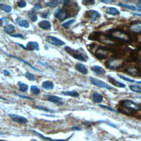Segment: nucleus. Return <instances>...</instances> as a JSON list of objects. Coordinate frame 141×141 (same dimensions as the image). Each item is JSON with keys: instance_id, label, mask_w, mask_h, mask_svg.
Wrapping results in <instances>:
<instances>
[{"instance_id": "44", "label": "nucleus", "mask_w": 141, "mask_h": 141, "mask_svg": "<svg viewBox=\"0 0 141 141\" xmlns=\"http://www.w3.org/2000/svg\"><path fill=\"white\" fill-rule=\"evenodd\" d=\"M83 3L84 5H93L95 3L94 1H83Z\"/></svg>"}, {"instance_id": "22", "label": "nucleus", "mask_w": 141, "mask_h": 141, "mask_svg": "<svg viewBox=\"0 0 141 141\" xmlns=\"http://www.w3.org/2000/svg\"><path fill=\"white\" fill-rule=\"evenodd\" d=\"M16 21H17L18 24L19 26H21V27H23L25 28H28L29 27V24L26 19L21 20L19 18H17V19H16Z\"/></svg>"}, {"instance_id": "6", "label": "nucleus", "mask_w": 141, "mask_h": 141, "mask_svg": "<svg viewBox=\"0 0 141 141\" xmlns=\"http://www.w3.org/2000/svg\"><path fill=\"white\" fill-rule=\"evenodd\" d=\"M90 80L91 83L96 87L105 88V89H112L111 87L110 86H109L106 83L103 81L102 80H100L94 77H90Z\"/></svg>"}, {"instance_id": "12", "label": "nucleus", "mask_w": 141, "mask_h": 141, "mask_svg": "<svg viewBox=\"0 0 141 141\" xmlns=\"http://www.w3.org/2000/svg\"><path fill=\"white\" fill-rule=\"evenodd\" d=\"M45 96H47V100L50 102L59 105H62L63 104L62 102V98L59 97V96L50 95H45Z\"/></svg>"}, {"instance_id": "38", "label": "nucleus", "mask_w": 141, "mask_h": 141, "mask_svg": "<svg viewBox=\"0 0 141 141\" xmlns=\"http://www.w3.org/2000/svg\"><path fill=\"white\" fill-rule=\"evenodd\" d=\"M99 106H101L104 109H107L108 110H109L111 112H115V113H116V114H119V112L118 111H117L116 110H115L114 109H112L110 107H109L107 106H106V105H99Z\"/></svg>"}, {"instance_id": "7", "label": "nucleus", "mask_w": 141, "mask_h": 141, "mask_svg": "<svg viewBox=\"0 0 141 141\" xmlns=\"http://www.w3.org/2000/svg\"><path fill=\"white\" fill-rule=\"evenodd\" d=\"M54 15L55 17L62 21H64L70 17L69 13L66 10L61 9H59L55 11Z\"/></svg>"}, {"instance_id": "51", "label": "nucleus", "mask_w": 141, "mask_h": 141, "mask_svg": "<svg viewBox=\"0 0 141 141\" xmlns=\"http://www.w3.org/2000/svg\"><path fill=\"white\" fill-rule=\"evenodd\" d=\"M137 83L138 84H141V81H137Z\"/></svg>"}, {"instance_id": "11", "label": "nucleus", "mask_w": 141, "mask_h": 141, "mask_svg": "<svg viewBox=\"0 0 141 141\" xmlns=\"http://www.w3.org/2000/svg\"><path fill=\"white\" fill-rule=\"evenodd\" d=\"M24 49L29 51H39L40 50L39 45L37 42H29L26 44V46L24 47Z\"/></svg>"}, {"instance_id": "9", "label": "nucleus", "mask_w": 141, "mask_h": 141, "mask_svg": "<svg viewBox=\"0 0 141 141\" xmlns=\"http://www.w3.org/2000/svg\"><path fill=\"white\" fill-rule=\"evenodd\" d=\"M9 116L10 117L11 119L13 121L18 123L24 124V123H28V119L22 116H20V115L14 114H9Z\"/></svg>"}, {"instance_id": "45", "label": "nucleus", "mask_w": 141, "mask_h": 141, "mask_svg": "<svg viewBox=\"0 0 141 141\" xmlns=\"http://www.w3.org/2000/svg\"><path fill=\"white\" fill-rule=\"evenodd\" d=\"M15 94L17 95V96H19V97H21L22 98H24V99H29V100H33V99L31 98L30 97H29V96H24V95H20V94H18L17 93H15Z\"/></svg>"}, {"instance_id": "17", "label": "nucleus", "mask_w": 141, "mask_h": 141, "mask_svg": "<svg viewBox=\"0 0 141 141\" xmlns=\"http://www.w3.org/2000/svg\"><path fill=\"white\" fill-rule=\"evenodd\" d=\"M89 16L92 21L95 22L98 18L101 17V14L98 11L95 10H90L89 11Z\"/></svg>"}, {"instance_id": "27", "label": "nucleus", "mask_w": 141, "mask_h": 141, "mask_svg": "<svg viewBox=\"0 0 141 141\" xmlns=\"http://www.w3.org/2000/svg\"><path fill=\"white\" fill-rule=\"evenodd\" d=\"M18 85L19 86V90L22 92H26V91L28 90V86L27 84H25L24 83L21 82V81H19L18 82Z\"/></svg>"}, {"instance_id": "30", "label": "nucleus", "mask_w": 141, "mask_h": 141, "mask_svg": "<svg viewBox=\"0 0 141 141\" xmlns=\"http://www.w3.org/2000/svg\"><path fill=\"white\" fill-rule=\"evenodd\" d=\"M75 21H76V20L74 19H70V20H69V21L63 23L62 24V26L63 28H66V29H68V28H70V27L72 24L75 22Z\"/></svg>"}, {"instance_id": "25", "label": "nucleus", "mask_w": 141, "mask_h": 141, "mask_svg": "<svg viewBox=\"0 0 141 141\" xmlns=\"http://www.w3.org/2000/svg\"><path fill=\"white\" fill-rule=\"evenodd\" d=\"M0 10L5 11L6 13H10L12 11V7L10 5H7L6 4L0 3Z\"/></svg>"}, {"instance_id": "21", "label": "nucleus", "mask_w": 141, "mask_h": 141, "mask_svg": "<svg viewBox=\"0 0 141 141\" xmlns=\"http://www.w3.org/2000/svg\"><path fill=\"white\" fill-rule=\"evenodd\" d=\"M92 96L93 100L94 102H95V103H100L103 102V96L100 94L98 93H94Z\"/></svg>"}, {"instance_id": "16", "label": "nucleus", "mask_w": 141, "mask_h": 141, "mask_svg": "<svg viewBox=\"0 0 141 141\" xmlns=\"http://www.w3.org/2000/svg\"><path fill=\"white\" fill-rule=\"evenodd\" d=\"M92 71L97 74L103 75L106 73V71L103 67L99 66H94L91 68Z\"/></svg>"}, {"instance_id": "15", "label": "nucleus", "mask_w": 141, "mask_h": 141, "mask_svg": "<svg viewBox=\"0 0 141 141\" xmlns=\"http://www.w3.org/2000/svg\"><path fill=\"white\" fill-rule=\"evenodd\" d=\"M76 70H77L80 73L83 74H87L88 73V68L86 67V66L84 64L82 63H78L76 64Z\"/></svg>"}, {"instance_id": "1", "label": "nucleus", "mask_w": 141, "mask_h": 141, "mask_svg": "<svg viewBox=\"0 0 141 141\" xmlns=\"http://www.w3.org/2000/svg\"><path fill=\"white\" fill-rule=\"evenodd\" d=\"M123 64V61L121 59H112L108 60L105 63L106 67L112 70L119 69L122 67Z\"/></svg>"}, {"instance_id": "31", "label": "nucleus", "mask_w": 141, "mask_h": 141, "mask_svg": "<svg viewBox=\"0 0 141 141\" xmlns=\"http://www.w3.org/2000/svg\"><path fill=\"white\" fill-rule=\"evenodd\" d=\"M30 92L34 95H38L40 93V89L36 86H31L30 87Z\"/></svg>"}, {"instance_id": "10", "label": "nucleus", "mask_w": 141, "mask_h": 141, "mask_svg": "<svg viewBox=\"0 0 141 141\" xmlns=\"http://www.w3.org/2000/svg\"><path fill=\"white\" fill-rule=\"evenodd\" d=\"M129 29L135 33H141V22H135L131 23L129 27Z\"/></svg>"}, {"instance_id": "26", "label": "nucleus", "mask_w": 141, "mask_h": 141, "mask_svg": "<svg viewBox=\"0 0 141 141\" xmlns=\"http://www.w3.org/2000/svg\"><path fill=\"white\" fill-rule=\"evenodd\" d=\"M62 94L66 96H70L72 97H78L79 94L78 92L76 91H66L63 92Z\"/></svg>"}, {"instance_id": "34", "label": "nucleus", "mask_w": 141, "mask_h": 141, "mask_svg": "<svg viewBox=\"0 0 141 141\" xmlns=\"http://www.w3.org/2000/svg\"><path fill=\"white\" fill-rule=\"evenodd\" d=\"M59 3V1H52L48 2L46 3V5L48 7H51V8H55L56 6H57Z\"/></svg>"}, {"instance_id": "29", "label": "nucleus", "mask_w": 141, "mask_h": 141, "mask_svg": "<svg viewBox=\"0 0 141 141\" xmlns=\"http://www.w3.org/2000/svg\"><path fill=\"white\" fill-rule=\"evenodd\" d=\"M28 17L30 18V19L32 22H35L38 21V16L37 15V14H35V12L33 11H30L29 13L28 14Z\"/></svg>"}, {"instance_id": "50", "label": "nucleus", "mask_w": 141, "mask_h": 141, "mask_svg": "<svg viewBox=\"0 0 141 141\" xmlns=\"http://www.w3.org/2000/svg\"><path fill=\"white\" fill-rule=\"evenodd\" d=\"M3 25V21L2 19L0 18V26H2Z\"/></svg>"}, {"instance_id": "41", "label": "nucleus", "mask_w": 141, "mask_h": 141, "mask_svg": "<svg viewBox=\"0 0 141 141\" xmlns=\"http://www.w3.org/2000/svg\"><path fill=\"white\" fill-rule=\"evenodd\" d=\"M100 122L104 123H106V125H109L110 126L113 127V128H116V126L115 125L110 122L109 121H100Z\"/></svg>"}, {"instance_id": "19", "label": "nucleus", "mask_w": 141, "mask_h": 141, "mask_svg": "<svg viewBox=\"0 0 141 141\" xmlns=\"http://www.w3.org/2000/svg\"><path fill=\"white\" fill-rule=\"evenodd\" d=\"M125 71L127 73L132 76H136V75H137L138 73V70H137V68L135 67H128L126 68Z\"/></svg>"}, {"instance_id": "18", "label": "nucleus", "mask_w": 141, "mask_h": 141, "mask_svg": "<svg viewBox=\"0 0 141 141\" xmlns=\"http://www.w3.org/2000/svg\"><path fill=\"white\" fill-rule=\"evenodd\" d=\"M39 26L43 30H49L51 29V24L49 21H43L39 23Z\"/></svg>"}, {"instance_id": "48", "label": "nucleus", "mask_w": 141, "mask_h": 141, "mask_svg": "<svg viewBox=\"0 0 141 141\" xmlns=\"http://www.w3.org/2000/svg\"><path fill=\"white\" fill-rule=\"evenodd\" d=\"M101 2L105 3H110L113 1H111V0H102V1H101Z\"/></svg>"}, {"instance_id": "40", "label": "nucleus", "mask_w": 141, "mask_h": 141, "mask_svg": "<svg viewBox=\"0 0 141 141\" xmlns=\"http://www.w3.org/2000/svg\"><path fill=\"white\" fill-rule=\"evenodd\" d=\"M27 3L24 1H20L17 2V6L19 8H24L27 6Z\"/></svg>"}, {"instance_id": "23", "label": "nucleus", "mask_w": 141, "mask_h": 141, "mask_svg": "<svg viewBox=\"0 0 141 141\" xmlns=\"http://www.w3.org/2000/svg\"><path fill=\"white\" fill-rule=\"evenodd\" d=\"M107 13L109 14L110 15H119L120 12V11L116 9V8L115 7H109L107 10V11H106Z\"/></svg>"}, {"instance_id": "47", "label": "nucleus", "mask_w": 141, "mask_h": 141, "mask_svg": "<svg viewBox=\"0 0 141 141\" xmlns=\"http://www.w3.org/2000/svg\"><path fill=\"white\" fill-rule=\"evenodd\" d=\"M71 130H73V131H80V130H81V129H80L78 127L74 126V127H72V128H71Z\"/></svg>"}, {"instance_id": "13", "label": "nucleus", "mask_w": 141, "mask_h": 141, "mask_svg": "<svg viewBox=\"0 0 141 141\" xmlns=\"http://www.w3.org/2000/svg\"><path fill=\"white\" fill-rule=\"evenodd\" d=\"M31 131L33 132L34 134H35V135H37V136H38L40 138H42L44 139H46V140H49V141H67V140L69 139L70 138H71V137L70 138H66V139H52L50 137H45V136H44L43 135H42V134H40V132H38V131H35V130H32Z\"/></svg>"}, {"instance_id": "28", "label": "nucleus", "mask_w": 141, "mask_h": 141, "mask_svg": "<svg viewBox=\"0 0 141 141\" xmlns=\"http://www.w3.org/2000/svg\"><path fill=\"white\" fill-rule=\"evenodd\" d=\"M6 55H8V56H10V57H14V58H15V59H17V60H20V61H21L23 62L24 63H25L26 64H27V65H28V66H29L30 67H31V68H33V69H34V70H36V71H39V72H43V71H41V70H40L38 69V68H35V67H34V66H32L31 64H30L29 63H28V62H27V61H24V60H22V59H19V58H18V57H15V56H14L10 55H8V54H6Z\"/></svg>"}, {"instance_id": "36", "label": "nucleus", "mask_w": 141, "mask_h": 141, "mask_svg": "<svg viewBox=\"0 0 141 141\" xmlns=\"http://www.w3.org/2000/svg\"><path fill=\"white\" fill-rule=\"evenodd\" d=\"M36 108L38 109H39L40 110L44 111H46V112H55L53 110H50V109H48L46 107L42 106H36Z\"/></svg>"}, {"instance_id": "24", "label": "nucleus", "mask_w": 141, "mask_h": 141, "mask_svg": "<svg viewBox=\"0 0 141 141\" xmlns=\"http://www.w3.org/2000/svg\"><path fill=\"white\" fill-rule=\"evenodd\" d=\"M4 30H5V33L10 35H11V33H12L15 30V27L13 24H9L8 26H6L4 27Z\"/></svg>"}, {"instance_id": "5", "label": "nucleus", "mask_w": 141, "mask_h": 141, "mask_svg": "<svg viewBox=\"0 0 141 141\" xmlns=\"http://www.w3.org/2000/svg\"><path fill=\"white\" fill-rule=\"evenodd\" d=\"M46 41L51 45L57 46H61L65 44L62 40L53 36H47L46 38Z\"/></svg>"}, {"instance_id": "4", "label": "nucleus", "mask_w": 141, "mask_h": 141, "mask_svg": "<svg viewBox=\"0 0 141 141\" xmlns=\"http://www.w3.org/2000/svg\"><path fill=\"white\" fill-rule=\"evenodd\" d=\"M64 50L67 52V53L72 56L74 59H77L78 60L81 61H86L87 60L84 56L82 53L81 52H80L79 50H74L72 48L66 46L64 48Z\"/></svg>"}, {"instance_id": "42", "label": "nucleus", "mask_w": 141, "mask_h": 141, "mask_svg": "<svg viewBox=\"0 0 141 141\" xmlns=\"http://www.w3.org/2000/svg\"><path fill=\"white\" fill-rule=\"evenodd\" d=\"M11 37H12L16 38H21V39H24L23 35L21 34H11L10 35Z\"/></svg>"}, {"instance_id": "39", "label": "nucleus", "mask_w": 141, "mask_h": 141, "mask_svg": "<svg viewBox=\"0 0 141 141\" xmlns=\"http://www.w3.org/2000/svg\"><path fill=\"white\" fill-rule=\"evenodd\" d=\"M43 9V7L42 6V5H41V4L35 3L34 5L33 9V10H32V11H34L35 10H41V9Z\"/></svg>"}, {"instance_id": "33", "label": "nucleus", "mask_w": 141, "mask_h": 141, "mask_svg": "<svg viewBox=\"0 0 141 141\" xmlns=\"http://www.w3.org/2000/svg\"><path fill=\"white\" fill-rule=\"evenodd\" d=\"M119 6H121L122 7H125V8H127L128 9H130L133 11H140V10H139L138 9H137L136 7H135V6H130L128 5H126V4H123V3H119Z\"/></svg>"}, {"instance_id": "46", "label": "nucleus", "mask_w": 141, "mask_h": 141, "mask_svg": "<svg viewBox=\"0 0 141 141\" xmlns=\"http://www.w3.org/2000/svg\"><path fill=\"white\" fill-rule=\"evenodd\" d=\"M3 73L4 75L6 76H9L10 75V72L9 71H7V70H3Z\"/></svg>"}, {"instance_id": "37", "label": "nucleus", "mask_w": 141, "mask_h": 141, "mask_svg": "<svg viewBox=\"0 0 141 141\" xmlns=\"http://www.w3.org/2000/svg\"><path fill=\"white\" fill-rule=\"evenodd\" d=\"M119 77L121 79H123V80H125V81L126 82H131V83H134L135 82V80H133L132 79H130L128 77H125V76H124L123 75H121V74H118Z\"/></svg>"}, {"instance_id": "43", "label": "nucleus", "mask_w": 141, "mask_h": 141, "mask_svg": "<svg viewBox=\"0 0 141 141\" xmlns=\"http://www.w3.org/2000/svg\"><path fill=\"white\" fill-rule=\"evenodd\" d=\"M49 15V11L45 12L41 14V17L43 18H47Z\"/></svg>"}, {"instance_id": "32", "label": "nucleus", "mask_w": 141, "mask_h": 141, "mask_svg": "<svg viewBox=\"0 0 141 141\" xmlns=\"http://www.w3.org/2000/svg\"><path fill=\"white\" fill-rule=\"evenodd\" d=\"M130 89L133 92H134L135 93H141V87L138 86H136V85L130 86Z\"/></svg>"}, {"instance_id": "35", "label": "nucleus", "mask_w": 141, "mask_h": 141, "mask_svg": "<svg viewBox=\"0 0 141 141\" xmlns=\"http://www.w3.org/2000/svg\"><path fill=\"white\" fill-rule=\"evenodd\" d=\"M24 76L28 80H32V81H34V80H35V78L34 77V76L29 72H26L24 73Z\"/></svg>"}, {"instance_id": "8", "label": "nucleus", "mask_w": 141, "mask_h": 141, "mask_svg": "<svg viewBox=\"0 0 141 141\" xmlns=\"http://www.w3.org/2000/svg\"><path fill=\"white\" fill-rule=\"evenodd\" d=\"M122 104L126 107L133 110H139L140 109L139 104L135 103L131 100H124L122 101Z\"/></svg>"}, {"instance_id": "49", "label": "nucleus", "mask_w": 141, "mask_h": 141, "mask_svg": "<svg viewBox=\"0 0 141 141\" xmlns=\"http://www.w3.org/2000/svg\"><path fill=\"white\" fill-rule=\"evenodd\" d=\"M137 7H138V9L140 11H141V1H139L138 2L137 4Z\"/></svg>"}, {"instance_id": "52", "label": "nucleus", "mask_w": 141, "mask_h": 141, "mask_svg": "<svg viewBox=\"0 0 141 141\" xmlns=\"http://www.w3.org/2000/svg\"><path fill=\"white\" fill-rule=\"evenodd\" d=\"M30 141H38L37 140H36V139H31V140H30Z\"/></svg>"}, {"instance_id": "3", "label": "nucleus", "mask_w": 141, "mask_h": 141, "mask_svg": "<svg viewBox=\"0 0 141 141\" xmlns=\"http://www.w3.org/2000/svg\"><path fill=\"white\" fill-rule=\"evenodd\" d=\"M112 51L110 49L104 47H100L95 52V56L98 59H106L111 55Z\"/></svg>"}, {"instance_id": "20", "label": "nucleus", "mask_w": 141, "mask_h": 141, "mask_svg": "<svg viewBox=\"0 0 141 141\" xmlns=\"http://www.w3.org/2000/svg\"><path fill=\"white\" fill-rule=\"evenodd\" d=\"M42 87L45 89L46 90H52L54 88V84L51 81L49 80H46L42 83Z\"/></svg>"}, {"instance_id": "2", "label": "nucleus", "mask_w": 141, "mask_h": 141, "mask_svg": "<svg viewBox=\"0 0 141 141\" xmlns=\"http://www.w3.org/2000/svg\"><path fill=\"white\" fill-rule=\"evenodd\" d=\"M110 35L112 38L121 40V41L124 42H129L131 40V37L130 35L121 30H115L112 31Z\"/></svg>"}, {"instance_id": "14", "label": "nucleus", "mask_w": 141, "mask_h": 141, "mask_svg": "<svg viewBox=\"0 0 141 141\" xmlns=\"http://www.w3.org/2000/svg\"><path fill=\"white\" fill-rule=\"evenodd\" d=\"M107 78H108V80H109V82L110 83H111L112 85L116 87H118V88H125L126 87L125 84L121 83V82H120L118 81V80H116L114 77H111V76H108Z\"/></svg>"}]
</instances>
